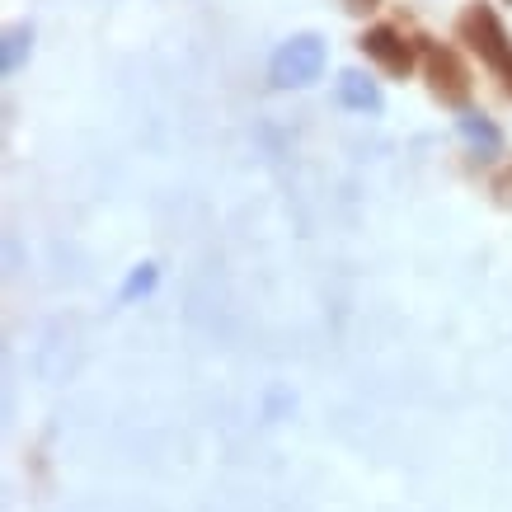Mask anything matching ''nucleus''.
I'll return each mask as SVG.
<instances>
[{"mask_svg": "<svg viewBox=\"0 0 512 512\" xmlns=\"http://www.w3.org/2000/svg\"><path fill=\"white\" fill-rule=\"evenodd\" d=\"M456 38L503 80V94L512 99V33L503 29V19H498L489 0H470L466 10L456 15Z\"/></svg>", "mask_w": 512, "mask_h": 512, "instance_id": "1", "label": "nucleus"}, {"mask_svg": "<svg viewBox=\"0 0 512 512\" xmlns=\"http://www.w3.org/2000/svg\"><path fill=\"white\" fill-rule=\"evenodd\" d=\"M423 43V80H428V94H433L442 109H466L470 94H475V76H470L466 57L451 43H437V38H419Z\"/></svg>", "mask_w": 512, "mask_h": 512, "instance_id": "2", "label": "nucleus"}, {"mask_svg": "<svg viewBox=\"0 0 512 512\" xmlns=\"http://www.w3.org/2000/svg\"><path fill=\"white\" fill-rule=\"evenodd\" d=\"M357 47H362V57L372 66H381L390 80H404L423 57V47L404 29H395V24H372V29L357 38Z\"/></svg>", "mask_w": 512, "mask_h": 512, "instance_id": "3", "label": "nucleus"}, {"mask_svg": "<svg viewBox=\"0 0 512 512\" xmlns=\"http://www.w3.org/2000/svg\"><path fill=\"white\" fill-rule=\"evenodd\" d=\"M325 62H329L325 43H320L315 33H296V38H287V43L273 52L268 76H273V85H311V80L325 76Z\"/></svg>", "mask_w": 512, "mask_h": 512, "instance_id": "4", "label": "nucleus"}, {"mask_svg": "<svg viewBox=\"0 0 512 512\" xmlns=\"http://www.w3.org/2000/svg\"><path fill=\"white\" fill-rule=\"evenodd\" d=\"M334 94H339L343 109H357V113H381L386 109V99H381V90H376V80H367L362 71H343L339 85H334Z\"/></svg>", "mask_w": 512, "mask_h": 512, "instance_id": "5", "label": "nucleus"}, {"mask_svg": "<svg viewBox=\"0 0 512 512\" xmlns=\"http://www.w3.org/2000/svg\"><path fill=\"white\" fill-rule=\"evenodd\" d=\"M461 137H466L480 156H498V151H503V132H498L489 118H480V113H466V118H461Z\"/></svg>", "mask_w": 512, "mask_h": 512, "instance_id": "6", "label": "nucleus"}, {"mask_svg": "<svg viewBox=\"0 0 512 512\" xmlns=\"http://www.w3.org/2000/svg\"><path fill=\"white\" fill-rule=\"evenodd\" d=\"M29 43H33V33L24 29V24L5 29V52H0V71H5V76L19 66V57H24V47H29Z\"/></svg>", "mask_w": 512, "mask_h": 512, "instance_id": "7", "label": "nucleus"}, {"mask_svg": "<svg viewBox=\"0 0 512 512\" xmlns=\"http://www.w3.org/2000/svg\"><path fill=\"white\" fill-rule=\"evenodd\" d=\"M156 278H160L156 264H137L132 268V278H127V287H123V301H137V296L156 292Z\"/></svg>", "mask_w": 512, "mask_h": 512, "instance_id": "8", "label": "nucleus"}, {"mask_svg": "<svg viewBox=\"0 0 512 512\" xmlns=\"http://www.w3.org/2000/svg\"><path fill=\"white\" fill-rule=\"evenodd\" d=\"M494 193H498V202H512V165L494 179Z\"/></svg>", "mask_w": 512, "mask_h": 512, "instance_id": "9", "label": "nucleus"}, {"mask_svg": "<svg viewBox=\"0 0 512 512\" xmlns=\"http://www.w3.org/2000/svg\"><path fill=\"white\" fill-rule=\"evenodd\" d=\"M343 10L348 15H372V10H381V0H343Z\"/></svg>", "mask_w": 512, "mask_h": 512, "instance_id": "10", "label": "nucleus"}]
</instances>
